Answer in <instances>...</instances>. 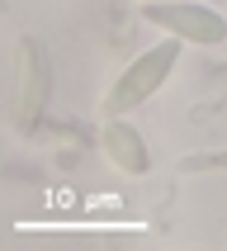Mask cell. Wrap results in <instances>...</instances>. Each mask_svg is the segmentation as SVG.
<instances>
[{"label":"cell","mask_w":227,"mask_h":251,"mask_svg":"<svg viewBox=\"0 0 227 251\" xmlns=\"http://www.w3.org/2000/svg\"><path fill=\"white\" fill-rule=\"evenodd\" d=\"M14 128L28 133L38 124V114L47 109V95H52V52L47 43L38 38H19V52H14Z\"/></svg>","instance_id":"cell-2"},{"label":"cell","mask_w":227,"mask_h":251,"mask_svg":"<svg viewBox=\"0 0 227 251\" xmlns=\"http://www.w3.org/2000/svg\"><path fill=\"white\" fill-rule=\"evenodd\" d=\"M142 14L147 24L166 28L170 38L194 43V48H218L227 43V19L199 0H142Z\"/></svg>","instance_id":"cell-3"},{"label":"cell","mask_w":227,"mask_h":251,"mask_svg":"<svg viewBox=\"0 0 227 251\" xmlns=\"http://www.w3.org/2000/svg\"><path fill=\"white\" fill-rule=\"evenodd\" d=\"M184 176H208V171H227V147L223 152H199V156H184L180 161Z\"/></svg>","instance_id":"cell-5"},{"label":"cell","mask_w":227,"mask_h":251,"mask_svg":"<svg viewBox=\"0 0 227 251\" xmlns=\"http://www.w3.org/2000/svg\"><path fill=\"white\" fill-rule=\"evenodd\" d=\"M175 57H180V38H166V43H156V48H147V52H137L114 76V85L104 90L99 114H104V119H128L137 104H147V100L166 85V76L175 71Z\"/></svg>","instance_id":"cell-1"},{"label":"cell","mask_w":227,"mask_h":251,"mask_svg":"<svg viewBox=\"0 0 227 251\" xmlns=\"http://www.w3.org/2000/svg\"><path fill=\"white\" fill-rule=\"evenodd\" d=\"M99 147H104V156L114 161V171H123V176H147V171H152V147H147V138H142L128 119H104Z\"/></svg>","instance_id":"cell-4"}]
</instances>
